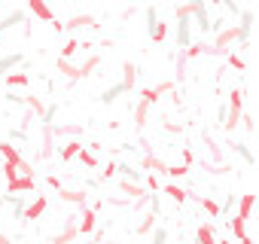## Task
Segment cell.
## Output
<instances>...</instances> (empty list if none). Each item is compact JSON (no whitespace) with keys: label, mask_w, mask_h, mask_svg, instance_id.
<instances>
[{"label":"cell","mask_w":259,"mask_h":244,"mask_svg":"<svg viewBox=\"0 0 259 244\" xmlns=\"http://www.w3.org/2000/svg\"><path fill=\"white\" fill-rule=\"evenodd\" d=\"M241 107H244V92L241 89H232L229 92V116H223V129L226 132H235L238 122H241Z\"/></svg>","instance_id":"1"},{"label":"cell","mask_w":259,"mask_h":244,"mask_svg":"<svg viewBox=\"0 0 259 244\" xmlns=\"http://www.w3.org/2000/svg\"><path fill=\"white\" fill-rule=\"evenodd\" d=\"M147 34H150L153 43H165L168 40V25L159 19L156 7H147Z\"/></svg>","instance_id":"2"},{"label":"cell","mask_w":259,"mask_h":244,"mask_svg":"<svg viewBox=\"0 0 259 244\" xmlns=\"http://www.w3.org/2000/svg\"><path fill=\"white\" fill-rule=\"evenodd\" d=\"M189 25H192V13H189V7H177V46H180V49H186V46L192 43V37H189Z\"/></svg>","instance_id":"3"},{"label":"cell","mask_w":259,"mask_h":244,"mask_svg":"<svg viewBox=\"0 0 259 244\" xmlns=\"http://www.w3.org/2000/svg\"><path fill=\"white\" fill-rule=\"evenodd\" d=\"M238 43H241L238 25H232V28H223V31L217 34V40H213V55H220V52H226L229 46H238Z\"/></svg>","instance_id":"4"},{"label":"cell","mask_w":259,"mask_h":244,"mask_svg":"<svg viewBox=\"0 0 259 244\" xmlns=\"http://www.w3.org/2000/svg\"><path fill=\"white\" fill-rule=\"evenodd\" d=\"M46 205H49V198H46V195H37L31 205H25V208H22L19 220H22V223H31V220H37V217L46 211Z\"/></svg>","instance_id":"5"},{"label":"cell","mask_w":259,"mask_h":244,"mask_svg":"<svg viewBox=\"0 0 259 244\" xmlns=\"http://www.w3.org/2000/svg\"><path fill=\"white\" fill-rule=\"evenodd\" d=\"M186 7H189V13H192V16L198 19V28H201L204 34H207V31H210V19H207V4H204V0H189Z\"/></svg>","instance_id":"6"},{"label":"cell","mask_w":259,"mask_h":244,"mask_svg":"<svg viewBox=\"0 0 259 244\" xmlns=\"http://www.w3.org/2000/svg\"><path fill=\"white\" fill-rule=\"evenodd\" d=\"M95 223H98L95 208H85V205H82V217H79V223H76V232H79V235H92V232H95Z\"/></svg>","instance_id":"7"},{"label":"cell","mask_w":259,"mask_h":244,"mask_svg":"<svg viewBox=\"0 0 259 244\" xmlns=\"http://www.w3.org/2000/svg\"><path fill=\"white\" fill-rule=\"evenodd\" d=\"M174 86H177V83H159V86H150V89L141 92V101H144V104H153V101H159V95L171 92Z\"/></svg>","instance_id":"8"},{"label":"cell","mask_w":259,"mask_h":244,"mask_svg":"<svg viewBox=\"0 0 259 244\" xmlns=\"http://www.w3.org/2000/svg\"><path fill=\"white\" fill-rule=\"evenodd\" d=\"M28 10L40 19V22H55V13L49 10V4L46 0H28Z\"/></svg>","instance_id":"9"},{"label":"cell","mask_w":259,"mask_h":244,"mask_svg":"<svg viewBox=\"0 0 259 244\" xmlns=\"http://www.w3.org/2000/svg\"><path fill=\"white\" fill-rule=\"evenodd\" d=\"M128 92H135V83H138V64L135 61H122V79H119Z\"/></svg>","instance_id":"10"},{"label":"cell","mask_w":259,"mask_h":244,"mask_svg":"<svg viewBox=\"0 0 259 244\" xmlns=\"http://www.w3.org/2000/svg\"><path fill=\"white\" fill-rule=\"evenodd\" d=\"M235 205H238V217H241V220H250L253 205H256V195H253V192H244V195L235 198Z\"/></svg>","instance_id":"11"},{"label":"cell","mask_w":259,"mask_h":244,"mask_svg":"<svg viewBox=\"0 0 259 244\" xmlns=\"http://www.w3.org/2000/svg\"><path fill=\"white\" fill-rule=\"evenodd\" d=\"M31 189H37V177H16L13 183H10V192L7 195H16V192H31Z\"/></svg>","instance_id":"12"},{"label":"cell","mask_w":259,"mask_h":244,"mask_svg":"<svg viewBox=\"0 0 259 244\" xmlns=\"http://www.w3.org/2000/svg\"><path fill=\"white\" fill-rule=\"evenodd\" d=\"M61 28H64V31H76V28H98V22H95V16H73V19H67Z\"/></svg>","instance_id":"13"},{"label":"cell","mask_w":259,"mask_h":244,"mask_svg":"<svg viewBox=\"0 0 259 244\" xmlns=\"http://www.w3.org/2000/svg\"><path fill=\"white\" fill-rule=\"evenodd\" d=\"M165 195H168L174 205H186V198H189V192H186L183 186H177V183H165Z\"/></svg>","instance_id":"14"},{"label":"cell","mask_w":259,"mask_h":244,"mask_svg":"<svg viewBox=\"0 0 259 244\" xmlns=\"http://www.w3.org/2000/svg\"><path fill=\"white\" fill-rule=\"evenodd\" d=\"M25 61V55L22 52H13V55H4V58H0V76H7L13 67H19Z\"/></svg>","instance_id":"15"},{"label":"cell","mask_w":259,"mask_h":244,"mask_svg":"<svg viewBox=\"0 0 259 244\" xmlns=\"http://www.w3.org/2000/svg\"><path fill=\"white\" fill-rule=\"evenodd\" d=\"M195 244H217V235H213V226L210 223H201L195 229Z\"/></svg>","instance_id":"16"},{"label":"cell","mask_w":259,"mask_h":244,"mask_svg":"<svg viewBox=\"0 0 259 244\" xmlns=\"http://www.w3.org/2000/svg\"><path fill=\"white\" fill-rule=\"evenodd\" d=\"M0 156H4V159H7L10 165H16V168L22 165V156H19V150H16V147H13L10 141H0Z\"/></svg>","instance_id":"17"},{"label":"cell","mask_w":259,"mask_h":244,"mask_svg":"<svg viewBox=\"0 0 259 244\" xmlns=\"http://www.w3.org/2000/svg\"><path fill=\"white\" fill-rule=\"evenodd\" d=\"M58 198H64V201H70V205H85V192H79V189H64V186H58Z\"/></svg>","instance_id":"18"},{"label":"cell","mask_w":259,"mask_h":244,"mask_svg":"<svg viewBox=\"0 0 259 244\" xmlns=\"http://www.w3.org/2000/svg\"><path fill=\"white\" fill-rule=\"evenodd\" d=\"M4 83H7L10 89H25V86L31 83V76H28V73H22V70H16V73H7V76H4Z\"/></svg>","instance_id":"19"},{"label":"cell","mask_w":259,"mask_h":244,"mask_svg":"<svg viewBox=\"0 0 259 244\" xmlns=\"http://www.w3.org/2000/svg\"><path fill=\"white\" fill-rule=\"evenodd\" d=\"M125 92H128V89H125L122 83H116V86H110L107 92H101V98H98V101H101V104H113V101H116L119 95H125Z\"/></svg>","instance_id":"20"},{"label":"cell","mask_w":259,"mask_h":244,"mask_svg":"<svg viewBox=\"0 0 259 244\" xmlns=\"http://www.w3.org/2000/svg\"><path fill=\"white\" fill-rule=\"evenodd\" d=\"M229 229H232V238H238V241H241V238L247 235V220H241V217L235 214V217L229 220Z\"/></svg>","instance_id":"21"},{"label":"cell","mask_w":259,"mask_h":244,"mask_svg":"<svg viewBox=\"0 0 259 244\" xmlns=\"http://www.w3.org/2000/svg\"><path fill=\"white\" fill-rule=\"evenodd\" d=\"M79 150H82V144H79V141H70V144H64V147H61V162H70V159H76V156H79Z\"/></svg>","instance_id":"22"},{"label":"cell","mask_w":259,"mask_h":244,"mask_svg":"<svg viewBox=\"0 0 259 244\" xmlns=\"http://www.w3.org/2000/svg\"><path fill=\"white\" fill-rule=\"evenodd\" d=\"M16 25H25V13H13L7 19H0V34L10 31V28H16Z\"/></svg>","instance_id":"23"},{"label":"cell","mask_w":259,"mask_h":244,"mask_svg":"<svg viewBox=\"0 0 259 244\" xmlns=\"http://www.w3.org/2000/svg\"><path fill=\"white\" fill-rule=\"evenodd\" d=\"M119 189H122V192H128V195H135L138 201H141V198H147V189H144V186H138V183H128V180H125V183H119Z\"/></svg>","instance_id":"24"},{"label":"cell","mask_w":259,"mask_h":244,"mask_svg":"<svg viewBox=\"0 0 259 244\" xmlns=\"http://www.w3.org/2000/svg\"><path fill=\"white\" fill-rule=\"evenodd\" d=\"M76 235H79V232H76V223H70V226H67L61 235H55V241H52V244H70Z\"/></svg>","instance_id":"25"},{"label":"cell","mask_w":259,"mask_h":244,"mask_svg":"<svg viewBox=\"0 0 259 244\" xmlns=\"http://www.w3.org/2000/svg\"><path fill=\"white\" fill-rule=\"evenodd\" d=\"M226 61H229L232 67H238V70H247V61H244V55H241V46H238V52L232 49V52L226 55Z\"/></svg>","instance_id":"26"},{"label":"cell","mask_w":259,"mask_h":244,"mask_svg":"<svg viewBox=\"0 0 259 244\" xmlns=\"http://www.w3.org/2000/svg\"><path fill=\"white\" fill-rule=\"evenodd\" d=\"M58 73H64L67 79H79V70H76L70 61H64V58H58Z\"/></svg>","instance_id":"27"},{"label":"cell","mask_w":259,"mask_h":244,"mask_svg":"<svg viewBox=\"0 0 259 244\" xmlns=\"http://www.w3.org/2000/svg\"><path fill=\"white\" fill-rule=\"evenodd\" d=\"M235 153H238V156H244V162H247V165H256V156L250 153V147H247L244 141H238V144H235Z\"/></svg>","instance_id":"28"},{"label":"cell","mask_w":259,"mask_h":244,"mask_svg":"<svg viewBox=\"0 0 259 244\" xmlns=\"http://www.w3.org/2000/svg\"><path fill=\"white\" fill-rule=\"evenodd\" d=\"M76 159H79V162H82L85 168H98V156H95L92 150H85V147L79 150V156H76Z\"/></svg>","instance_id":"29"},{"label":"cell","mask_w":259,"mask_h":244,"mask_svg":"<svg viewBox=\"0 0 259 244\" xmlns=\"http://www.w3.org/2000/svg\"><path fill=\"white\" fill-rule=\"evenodd\" d=\"M141 168H153V171H159V174H165V168H168V165H165L162 159H156V156H147V159L141 162Z\"/></svg>","instance_id":"30"},{"label":"cell","mask_w":259,"mask_h":244,"mask_svg":"<svg viewBox=\"0 0 259 244\" xmlns=\"http://www.w3.org/2000/svg\"><path fill=\"white\" fill-rule=\"evenodd\" d=\"M147 113H150V104H144V101H141V104L135 107V126H138V129H144V119H147Z\"/></svg>","instance_id":"31"},{"label":"cell","mask_w":259,"mask_h":244,"mask_svg":"<svg viewBox=\"0 0 259 244\" xmlns=\"http://www.w3.org/2000/svg\"><path fill=\"white\" fill-rule=\"evenodd\" d=\"M79 49H82V43H79V40H67V43H64V49H61V58L67 61V58H70V55H76Z\"/></svg>","instance_id":"32"},{"label":"cell","mask_w":259,"mask_h":244,"mask_svg":"<svg viewBox=\"0 0 259 244\" xmlns=\"http://www.w3.org/2000/svg\"><path fill=\"white\" fill-rule=\"evenodd\" d=\"M165 174H168L171 180H180V177H186V174H189V168H186V165H168V168H165Z\"/></svg>","instance_id":"33"},{"label":"cell","mask_w":259,"mask_h":244,"mask_svg":"<svg viewBox=\"0 0 259 244\" xmlns=\"http://www.w3.org/2000/svg\"><path fill=\"white\" fill-rule=\"evenodd\" d=\"M201 208L207 211V217H220V205H217L210 195H207V198H201Z\"/></svg>","instance_id":"34"},{"label":"cell","mask_w":259,"mask_h":244,"mask_svg":"<svg viewBox=\"0 0 259 244\" xmlns=\"http://www.w3.org/2000/svg\"><path fill=\"white\" fill-rule=\"evenodd\" d=\"M0 171H4V177H7V183H13V180L19 177V168H16V165H10V162H4V168H0Z\"/></svg>","instance_id":"35"},{"label":"cell","mask_w":259,"mask_h":244,"mask_svg":"<svg viewBox=\"0 0 259 244\" xmlns=\"http://www.w3.org/2000/svg\"><path fill=\"white\" fill-rule=\"evenodd\" d=\"M153 223H156V214H147V217H144V223L138 226V235H144V232H150V229H153Z\"/></svg>","instance_id":"36"},{"label":"cell","mask_w":259,"mask_h":244,"mask_svg":"<svg viewBox=\"0 0 259 244\" xmlns=\"http://www.w3.org/2000/svg\"><path fill=\"white\" fill-rule=\"evenodd\" d=\"M238 126H241L244 132H253V116H250V113H241V122H238Z\"/></svg>","instance_id":"37"},{"label":"cell","mask_w":259,"mask_h":244,"mask_svg":"<svg viewBox=\"0 0 259 244\" xmlns=\"http://www.w3.org/2000/svg\"><path fill=\"white\" fill-rule=\"evenodd\" d=\"M28 107H31V113L43 116V104H40V98H28Z\"/></svg>","instance_id":"38"},{"label":"cell","mask_w":259,"mask_h":244,"mask_svg":"<svg viewBox=\"0 0 259 244\" xmlns=\"http://www.w3.org/2000/svg\"><path fill=\"white\" fill-rule=\"evenodd\" d=\"M165 238H168V229H156V235H153V244H165Z\"/></svg>","instance_id":"39"},{"label":"cell","mask_w":259,"mask_h":244,"mask_svg":"<svg viewBox=\"0 0 259 244\" xmlns=\"http://www.w3.org/2000/svg\"><path fill=\"white\" fill-rule=\"evenodd\" d=\"M119 171H122V174H125V177H135V180H138V177H141V171H135V168H132V165H119Z\"/></svg>","instance_id":"40"},{"label":"cell","mask_w":259,"mask_h":244,"mask_svg":"<svg viewBox=\"0 0 259 244\" xmlns=\"http://www.w3.org/2000/svg\"><path fill=\"white\" fill-rule=\"evenodd\" d=\"M147 186L156 192V189H159V177H156V174H150V177H147Z\"/></svg>","instance_id":"41"},{"label":"cell","mask_w":259,"mask_h":244,"mask_svg":"<svg viewBox=\"0 0 259 244\" xmlns=\"http://www.w3.org/2000/svg\"><path fill=\"white\" fill-rule=\"evenodd\" d=\"M192 159H195V156H192V150H183V165H189Z\"/></svg>","instance_id":"42"},{"label":"cell","mask_w":259,"mask_h":244,"mask_svg":"<svg viewBox=\"0 0 259 244\" xmlns=\"http://www.w3.org/2000/svg\"><path fill=\"white\" fill-rule=\"evenodd\" d=\"M46 183H49L52 189H58V186H61V180H58V177H46Z\"/></svg>","instance_id":"43"},{"label":"cell","mask_w":259,"mask_h":244,"mask_svg":"<svg viewBox=\"0 0 259 244\" xmlns=\"http://www.w3.org/2000/svg\"><path fill=\"white\" fill-rule=\"evenodd\" d=\"M238 244H253V238H250V235H244V238H241Z\"/></svg>","instance_id":"44"},{"label":"cell","mask_w":259,"mask_h":244,"mask_svg":"<svg viewBox=\"0 0 259 244\" xmlns=\"http://www.w3.org/2000/svg\"><path fill=\"white\" fill-rule=\"evenodd\" d=\"M217 244H232V238H223V241H217Z\"/></svg>","instance_id":"45"},{"label":"cell","mask_w":259,"mask_h":244,"mask_svg":"<svg viewBox=\"0 0 259 244\" xmlns=\"http://www.w3.org/2000/svg\"><path fill=\"white\" fill-rule=\"evenodd\" d=\"M204 4H223V0H204Z\"/></svg>","instance_id":"46"}]
</instances>
